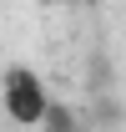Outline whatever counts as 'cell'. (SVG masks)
I'll return each mask as SVG.
<instances>
[{
	"label": "cell",
	"instance_id": "6da1fadb",
	"mask_svg": "<svg viewBox=\"0 0 126 132\" xmlns=\"http://www.w3.org/2000/svg\"><path fill=\"white\" fill-rule=\"evenodd\" d=\"M0 97H5V117L10 122H20V127H40L46 122V86H40V76H35L30 66H10L5 71V81H0Z\"/></svg>",
	"mask_w": 126,
	"mask_h": 132
},
{
	"label": "cell",
	"instance_id": "7a4b0ae2",
	"mask_svg": "<svg viewBox=\"0 0 126 132\" xmlns=\"http://www.w3.org/2000/svg\"><path fill=\"white\" fill-rule=\"evenodd\" d=\"M40 127H50V132H76V122L66 117V107H61V102H50V107H46V122H40Z\"/></svg>",
	"mask_w": 126,
	"mask_h": 132
},
{
	"label": "cell",
	"instance_id": "3957f363",
	"mask_svg": "<svg viewBox=\"0 0 126 132\" xmlns=\"http://www.w3.org/2000/svg\"><path fill=\"white\" fill-rule=\"evenodd\" d=\"M46 5H66V0H46Z\"/></svg>",
	"mask_w": 126,
	"mask_h": 132
}]
</instances>
